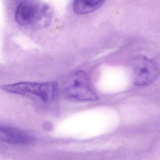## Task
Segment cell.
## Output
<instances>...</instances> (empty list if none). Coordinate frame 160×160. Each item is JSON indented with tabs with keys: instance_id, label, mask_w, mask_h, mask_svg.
Wrapping results in <instances>:
<instances>
[{
	"instance_id": "5",
	"label": "cell",
	"mask_w": 160,
	"mask_h": 160,
	"mask_svg": "<svg viewBox=\"0 0 160 160\" xmlns=\"http://www.w3.org/2000/svg\"><path fill=\"white\" fill-rule=\"evenodd\" d=\"M0 140L10 144L27 145L33 142L34 138L23 131L0 125Z\"/></svg>"
},
{
	"instance_id": "6",
	"label": "cell",
	"mask_w": 160,
	"mask_h": 160,
	"mask_svg": "<svg viewBox=\"0 0 160 160\" xmlns=\"http://www.w3.org/2000/svg\"><path fill=\"white\" fill-rule=\"evenodd\" d=\"M103 3L102 1H76L73 4V9L79 15L88 14L99 8Z\"/></svg>"
},
{
	"instance_id": "1",
	"label": "cell",
	"mask_w": 160,
	"mask_h": 160,
	"mask_svg": "<svg viewBox=\"0 0 160 160\" xmlns=\"http://www.w3.org/2000/svg\"><path fill=\"white\" fill-rule=\"evenodd\" d=\"M53 10L50 6L38 1H21L15 14L16 22L20 26L30 29H39L50 24Z\"/></svg>"
},
{
	"instance_id": "3",
	"label": "cell",
	"mask_w": 160,
	"mask_h": 160,
	"mask_svg": "<svg viewBox=\"0 0 160 160\" xmlns=\"http://www.w3.org/2000/svg\"><path fill=\"white\" fill-rule=\"evenodd\" d=\"M1 89L7 93L24 96L38 98L44 101L54 99L58 92L56 83L21 82L17 83L3 85Z\"/></svg>"
},
{
	"instance_id": "4",
	"label": "cell",
	"mask_w": 160,
	"mask_h": 160,
	"mask_svg": "<svg viewBox=\"0 0 160 160\" xmlns=\"http://www.w3.org/2000/svg\"><path fill=\"white\" fill-rule=\"evenodd\" d=\"M134 83L138 85H145L152 82L158 75L156 63L143 55H138L132 62Z\"/></svg>"
},
{
	"instance_id": "2",
	"label": "cell",
	"mask_w": 160,
	"mask_h": 160,
	"mask_svg": "<svg viewBox=\"0 0 160 160\" xmlns=\"http://www.w3.org/2000/svg\"><path fill=\"white\" fill-rule=\"evenodd\" d=\"M63 95L68 99L78 101H96L98 97L91 88L84 71L78 70L68 75L62 86Z\"/></svg>"
}]
</instances>
